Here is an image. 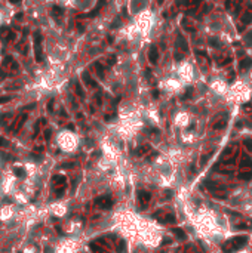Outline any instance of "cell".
<instances>
[{"instance_id": "1", "label": "cell", "mask_w": 252, "mask_h": 253, "mask_svg": "<svg viewBox=\"0 0 252 253\" xmlns=\"http://www.w3.org/2000/svg\"><path fill=\"white\" fill-rule=\"evenodd\" d=\"M246 241H248V237H246V235L234 237V238H231L230 241H227L225 244H222V252L230 253V252H233V250H237V249L243 247V246L246 244Z\"/></svg>"}, {"instance_id": "2", "label": "cell", "mask_w": 252, "mask_h": 253, "mask_svg": "<svg viewBox=\"0 0 252 253\" xmlns=\"http://www.w3.org/2000/svg\"><path fill=\"white\" fill-rule=\"evenodd\" d=\"M95 204L101 206L102 209H110V207H111V204H113V201H111V198H110V197L104 195V197H98V198L95 200Z\"/></svg>"}, {"instance_id": "3", "label": "cell", "mask_w": 252, "mask_h": 253, "mask_svg": "<svg viewBox=\"0 0 252 253\" xmlns=\"http://www.w3.org/2000/svg\"><path fill=\"white\" fill-rule=\"evenodd\" d=\"M138 198L141 201V204H147L150 200H151V194L148 191H139L138 193Z\"/></svg>"}, {"instance_id": "4", "label": "cell", "mask_w": 252, "mask_h": 253, "mask_svg": "<svg viewBox=\"0 0 252 253\" xmlns=\"http://www.w3.org/2000/svg\"><path fill=\"white\" fill-rule=\"evenodd\" d=\"M172 231H173V234L176 235V238H179V240H185V238H187V234H185L181 228H173Z\"/></svg>"}, {"instance_id": "5", "label": "cell", "mask_w": 252, "mask_h": 253, "mask_svg": "<svg viewBox=\"0 0 252 253\" xmlns=\"http://www.w3.org/2000/svg\"><path fill=\"white\" fill-rule=\"evenodd\" d=\"M252 178V172H240L239 173V179H242V181H251Z\"/></svg>"}, {"instance_id": "6", "label": "cell", "mask_w": 252, "mask_h": 253, "mask_svg": "<svg viewBox=\"0 0 252 253\" xmlns=\"http://www.w3.org/2000/svg\"><path fill=\"white\" fill-rule=\"evenodd\" d=\"M239 167H252V160L251 159H243L240 163H239Z\"/></svg>"}, {"instance_id": "7", "label": "cell", "mask_w": 252, "mask_h": 253, "mask_svg": "<svg viewBox=\"0 0 252 253\" xmlns=\"http://www.w3.org/2000/svg\"><path fill=\"white\" fill-rule=\"evenodd\" d=\"M165 218H166V219H163L162 222H169V223H173V222H175V216H173V215H166Z\"/></svg>"}, {"instance_id": "8", "label": "cell", "mask_w": 252, "mask_h": 253, "mask_svg": "<svg viewBox=\"0 0 252 253\" xmlns=\"http://www.w3.org/2000/svg\"><path fill=\"white\" fill-rule=\"evenodd\" d=\"M147 151H148V145H144V147H142V148L136 153V154H138V156H141V154H144V153H147Z\"/></svg>"}, {"instance_id": "9", "label": "cell", "mask_w": 252, "mask_h": 253, "mask_svg": "<svg viewBox=\"0 0 252 253\" xmlns=\"http://www.w3.org/2000/svg\"><path fill=\"white\" fill-rule=\"evenodd\" d=\"M245 145H246V148H248L249 151H252V139H246V141H245Z\"/></svg>"}, {"instance_id": "10", "label": "cell", "mask_w": 252, "mask_h": 253, "mask_svg": "<svg viewBox=\"0 0 252 253\" xmlns=\"http://www.w3.org/2000/svg\"><path fill=\"white\" fill-rule=\"evenodd\" d=\"M169 243H170L169 238H163V243H162V244H169Z\"/></svg>"}]
</instances>
